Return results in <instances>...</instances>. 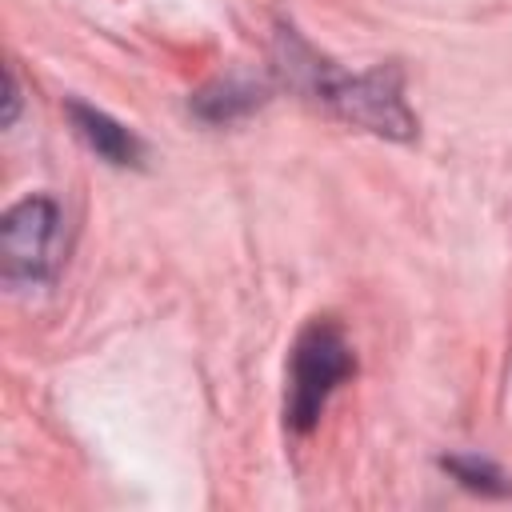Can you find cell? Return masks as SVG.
Segmentation results:
<instances>
[{
    "mask_svg": "<svg viewBox=\"0 0 512 512\" xmlns=\"http://www.w3.org/2000/svg\"><path fill=\"white\" fill-rule=\"evenodd\" d=\"M356 372V356L344 332L332 320H312L288 356V388H284V420L292 432H308L328 396Z\"/></svg>",
    "mask_w": 512,
    "mask_h": 512,
    "instance_id": "obj_1",
    "label": "cell"
},
{
    "mask_svg": "<svg viewBox=\"0 0 512 512\" xmlns=\"http://www.w3.org/2000/svg\"><path fill=\"white\" fill-rule=\"evenodd\" d=\"M308 92H316L324 104H332L340 116L380 132V136H412V116L400 100V76L388 68H376L368 76H340L324 68L320 60L300 64Z\"/></svg>",
    "mask_w": 512,
    "mask_h": 512,
    "instance_id": "obj_2",
    "label": "cell"
},
{
    "mask_svg": "<svg viewBox=\"0 0 512 512\" xmlns=\"http://www.w3.org/2000/svg\"><path fill=\"white\" fill-rule=\"evenodd\" d=\"M60 208L48 196H28L0 224V256L8 280L40 284L60 264Z\"/></svg>",
    "mask_w": 512,
    "mask_h": 512,
    "instance_id": "obj_3",
    "label": "cell"
},
{
    "mask_svg": "<svg viewBox=\"0 0 512 512\" xmlns=\"http://www.w3.org/2000/svg\"><path fill=\"white\" fill-rule=\"evenodd\" d=\"M68 116H72L76 132L84 136V144L92 152H100L108 164H136L140 160V140L124 124L108 120L104 112H96L88 104H68Z\"/></svg>",
    "mask_w": 512,
    "mask_h": 512,
    "instance_id": "obj_4",
    "label": "cell"
}]
</instances>
